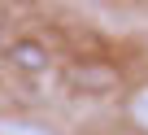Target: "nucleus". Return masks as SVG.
<instances>
[{"instance_id":"obj_1","label":"nucleus","mask_w":148,"mask_h":135,"mask_svg":"<svg viewBox=\"0 0 148 135\" xmlns=\"http://www.w3.org/2000/svg\"><path fill=\"white\" fill-rule=\"evenodd\" d=\"M5 61L18 74H48L52 70V48L39 35H13L9 48H5Z\"/></svg>"},{"instance_id":"obj_4","label":"nucleus","mask_w":148,"mask_h":135,"mask_svg":"<svg viewBox=\"0 0 148 135\" xmlns=\"http://www.w3.org/2000/svg\"><path fill=\"white\" fill-rule=\"evenodd\" d=\"M126 122H131L139 135H148V83L126 96Z\"/></svg>"},{"instance_id":"obj_2","label":"nucleus","mask_w":148,"mask_h":135,"mask_svg":"<svg viewBox=\"0 0 148 135\" xmlns=\"http://www.w3.org/2000/svg\"><path fill=\"white\" fill-rule=\"evenodd\" d=\"M70 83L79 92H118L122 87V70L113 61H100V57H83L70 65Z\"/></svg>"},{"instance_id":"obj_3","label":"nucleus","mask_w":148,"mask_h":135,"mask_svg":"<svg viewBox=\"0 0 148 135\" xmlns=\"http://www.w3.org/2000/svg\"><path fill=\"white\" fill-rule=\"evenodd\" d=\"M0 135H57V126L26 113H0Z\"/></svg>"}]
</instances>
